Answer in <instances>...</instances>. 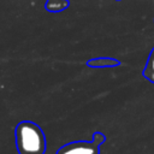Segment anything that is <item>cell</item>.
Masks as SVG:
<instances>
[{
    "mask_svg": "<svg viewBox=\"0 0 154 154\" xmlns=\"http://www.w3.org/2000/svg\"><path fill=\"white\" fill-rule=\"evenodd\" d=\"M69 6H70L69 0H47L45 4V8L52 13L61 12L65 8H67Z\"/></svg>",
    "mask_w": 154,
    "mask_h": 154,
    "instance_id": "277c9868",
    "label": "cell"
},
{
    "mask_svg": "<svg viewBox=\"0 0 154 154\" xmlns=\"http://www.w3.org/2000/svg\"><path fill=\"white\" fill-rule=\"evenodd\" d=\"M120 63L117 59L112 58H94L87 61V65L89 67H111V66H118Z\"/></svg>",
    "mask_w": 154,
    "mask_h": 154,
    "instance_id": "3957f363",
    "label": "cell"
},
{
    "mask_svg": "<svg viewBox=\"0 0 154 154\" xmlns=\"http://www.w3.org/2000/svg\"><path fill=\"white\" fill-rule=\"evenodd\" d=\"M106 141V136L96 131L91 141H73L61 146L55 154H100V147Z\"/></svg>",
    "mask_w": 154,
    "mask_h": 154,
    "instance_id": "7a4b0ae2",
    "label": "cell"
},
{
    "mask_svg": "<svg viewBox=\"0 0 154 154\" xmlns=\"http://www.w3.org/2000/svg\"><path fill=\"white\" fill-rule=\"evenodd\" d=\"M14 138L18 154L46 153V135L42 128L31 120H22L16 125Z\"/></svg>",
    "mask_w": 154,
    "mask_h": 154,
    "instance_id": "6da1fadb",
    "label": "cell"
},
{
    "mask_svg": "<svg viewBox=\"0 0 154 154\" xmlns=\"http://www.w3.org/2000/svg\"><path fill=\"white\" fill-rule=\"evenodd\" d=\"M143 76L146 79H148L150 83H154V47L149 53V57L147 59L146 66L143 69Z\"/></svg>",
    "mask_w": 154,
    "mask_h": 154,
    "instance_id": "5b68a950",
    "label": "cell"
}]
</instances>
